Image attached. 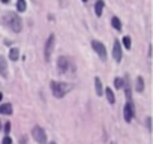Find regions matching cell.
Here are the masks:
<instances>
[{
  "label": "cell",
  "mask_w": 153,
  "mask_h": 144,
  "mask_svg": "<svg viewBox=\"0 0 153 144\" xmlns=\"http://www.w3.org/2000/svg\"><path fill=\"white\" fill-rule=\"evenodd\" d=\"M5 20V24L8 26L9 29H12L14 32H21V27H23V23H21V18H20L17 14H12V12H9V14H6L3 17Z\"/></svg>",
  "instance_id": "6da1fadb"
},
{
  "label": "cell",
  "mask_w": 153,
  "mask_h": 144,
  "mask_svg": "<svg viewBox=\"0 0 153 144\" xmlns=\"http://www.w3.org/2000/svg\"><path fill=\"white\" fill-rule=\"evenodd\" d=\"M71 89H72V86L71 84H66V83H56V81L51 83V90L56 98H63Z\"/></svg>",
  "instance_id": "7a4b0ae2"
},
{
  "label": "cell",
  "mask_w": 153,
  "mask_h": 144,
  "mask_svg": "<svg viewBox=\"0 0 153 144\" xmlns=\"http://www.w3.org/2000/svg\"><path fill=\"white\" fill-rule=\"evenodd\" d=\"M32 134H33V138H35L39 144H45L47 141V134H45V131L42 128H39V126H35L32 131Z\"/></svg>",
  "instance_id": "3957f363"
},
{
  "label": "cell",
  "mask_w": 153,
  "mask_h": 144,
  "mask_svg": "<svg viewBox=\"0 0 153 144\" xmlns=\"http://www.w3.org/2000/svg\"><path fill=\"white\" fill-rule=\"evenodd\" d=\"M54 42H56L54 35H50V38L47 39V42H45V51H44V53H45V60H50L53 48H54Z\"/></svg>",
  "instance_id": "277c9868"
},
{
  "label": "cell",
  "mask_w": 153,
  "mask_h": 144,
  "mask_svg": "<svg viewBox=\"0 0 153 144\" xmlns=\"http://www.w3.org/2000/svg\"><path fill=\"white\" fill-rule=\"evenodd\" d=\"M92 48L99 54V57H101L102 60H105V59H107V50H105V47H104L102 42H99V41H92Z\"/></svg>",
  "instance_id": "5b68a950"
},
{
  "label": "cell",
  "mask_w": 153,
  "mask_h": 144,
  "mask_svg": "<svg viewBox=\"0 0 153 144\" xmlns=\"http://www.w3.org/2000/svg\"><path fill=\"white\" fill-rule=\"evenodd\" d=\"M57 69L62 72V74H65L66 71L69 69V59H66V57H59V60H57Z\"/></svg>",
  "instance_id": "8992f818"
},
{
  "label": "cell",
  "mask_w": 153,
  "mask_h": 144,
  "mask_svg": "<svg viewBox=\"0 0 153 144\" xmlns=\"http://www.w3.org/2000/svg\"><path fill=\"white\" fill-rule=\"evenodd\" d=\"M123 114H125V120L126 122H131L132 120V117H134V107H132V104H129V102L126 104Z\"/></svg>",
  "instance_id": "52a82bcc"
},
{
  "label": "cell",
  "mask_w": 153,
  "mask_h": 144,
  "mask_svg": "<svg viewBox=\"0 0 153 144\" xmlns=\"http://www.w3.org/2000/svg\"><path fill=\"white\" fill-rule=\"evenodd\" d=\"M113 57H114L117 62H120V59H122V47H120V42H119V41H114V47H113Z\"/></svg>",
  "instance_id": "ba28073f"
},
{
  "label": "cell",
  "mask_w": 153,
  "mask_h": 144,
  "mask_svg": "<svg viewBox=\"0 0 153 144\" xmlns=\"http://www.w3.org/2000/svg\"><path fill=\"white\" fill-rule=\"evenodd\" d=\"M102 9H104V0H98L96 5H95V14L98 17L102 15Z\"/></svg>",
  "instance_id": "9c48e42d"
},
{
  "label": "cell",
  "mask_w": 153,
  "mask_h": 144,
  "mask_svg": "<svg viewBox=\"0 0 153 144\" xmlns=\"http://www.w3.org/2000/svg\"><path fill=\"white\" fill-rule=\"evenodd\" d=\"M95 87H96V95L98 96H102L104 95V90H102V83H101V80L96 77L95 78Z\"/></svg>",
  "instance_id": "30bf717a"
},
{
  "label": "cell",
  "mask_w": 153,
  "mask_h": 144,
  "mask_svg": "<svg viewBox=\"0 0 153 144\" xmlns=\"http://www.w3.org/2000/svg\"><path fill=\"white\" fill-rule=\"evenodd\" d=\"M18 57H20V51H18V48H11V51H9V60L17 62V60H18Z\"/></svg>",
  "instance_id": "8fae6325"
},
{
  "label": "cell",
  "mask_w": 153,
  "mask_h": 144,
  "mask_svg": "<svg viewBox=\"0 0 153 144\" xmlns=\"http://www.w3.org/2000/svg\"><path fill=\"white\" fill-rule=\"evenodd\" d=\"M0 114H12L11 104H3V105H0Z\"/></svg>",
  "instance_id": "7c38bea8"
},
{
  "label": "cell",
  "mask_w": 153,
  "mask_h": 144,
  "mask_svg": "<svg viewBox=\"0 0 153 144\" xmlns=\"http://www.w3.org/2000/svg\"><path fill=\"white\" fill-rule=\"evenodd\" d=\"M0 74H2L3 77L8 75V71H6V60L3 57H0Z\"/></svg>",
  "instance_id": "4fadbf2b"
},
{
  "label": "cell",
  "mask_w": 153,
  "mask_h": 144,
  "mask_svg": "<svg viewBox=\"0 0 153 144\" xmlns=\"http://www.w3.org/2000/svg\"><path fill=\"white\" fill-rule=\"evenodd\" d=\"M105 95H107V99H108L110 104H114L116 98H114V93H113V90H111V89H105Z\"/></svg>",
  "instance_id": "5bb4252c"
},
{
  "label": "cell",
  "mask_w": 153,
  "mask_h": 144,
  "mask_svg": "<svg viewBox=\"0 0 153 144\" xmlns=\"http://www.w3.org/2000/svg\"><path fill=\"white\" fill-rule=\"evenodd\" d=\"M111 23H113V27H114V29H117V30H122V23H120V20H119L117 17H113Z\"/></svg>",
  "instance_id": "9a60e30c"
},
{
  "label": "cell",
  "mask_w": 153,
  "mask_h": 144,
  "mask_svg": "<svg viewBox=\"0 0 153 144\" xmlns=\"http://www.w3.org/2000/svg\"><path fill=\"white\" fill-rule=\"evenodd\" d=\"M143 89H144V81H143L141 77H138L137 78V90L138 92H143Z\"/></svg>",
  "instance_id": "2e32d148"
},
{
  "label": "cell",
  "mask_w": 153,
  "mask_h": 144,
  "mask_svg": "<svg viewBox=\"0 0 153 144\" xmlns=\"http://www.w3.org/2000/svg\"><path fill=\"white\" fill-rule=\"evenodd\" d=\"M17 9L20 12L26 11V0H18V2H17Z\"/></svg>",
  "instance_id": "e0dca14e"
},
{
  "label": "cell",
  "mask_w": 153,
  "mask_h": 144,
  "mask_svg": "<svg viewBox=\"0 0 153 144\" xmlns=\"http://www.w3.org/2000/svg\"><path fill=\"white\" fill-rule=\"evenodd\" d=\"M114 87H116V89H122V87H125V83H123L122 78H116V80H114Z\"/></svg>",
  "instance_id": "ac0fdd59"
},
{
  "label": "cell",
  "mask_w": 153,
  "mask_h": 144,
  "mask_svg": "<svg viewBox=\"0 0 153 144\" xmlns=\"http://www.w3.org/2000/svg\"><path fill=\"white\" fill-rule=\"evenodd\" d=\"M123 45H125V47L128 48V50L131 48V45H132V41H131V38H129V36H125V38H123Z\"/></svg>",
  "instance_id": "d6986e66"
},
{
  "label": "cell",
  "mask_w": 153,
  "mask_h": 144,
  "mask_svg": "<svg viewBox=\"0 0 153 144\" xmlns=\"http://www.w3.org/2000/svg\"><path fill=\"white\" fill-rule=\"evenodd\" d=\"M2 144H12V140L9 138V137H5V138H3V143Z\"/></svg>",
  "instance_id": "ffe728a7"
},
{
  "label": "cell",
  "mask_w": 153,
  "mask_h": 144,
  "mask_svg": "<svg viewBox=\"0 0 153 144\" xmlns=\"http://www.w3.org/2000/svg\"><path fill=\"white\" fill-rule=\"evenodd\" d=\"M9 131H11V123H6V125H5V132L9 134Z\"/></svg>",
  "instance_id": "44dd1931"
},
{
  "label": "cell",
  "mask_w": 153,
  "mask_h": 144,
  "mask_svg": "<svg viewBox=\"0 0 153 144\" xmlns=\"http://www.w3.org/2000/svg\"><path fill=\"white\" fill-rule=\"evenodd\" d=\"M2 2H3V3H8V2H9V0H2Z\"/></svg>",
  "instance_id": "7402d4cb"
},
{
  "label": "cell",
  "mask_w": 153,
  "mask_h": 144,
  "mask_svg": "<svg viewBox=\"0 0 153 144\" xmlns=\"http://www.w3.org/2000/svg\"><path fill=\"white\" fill-rule=\"evenodd\" d=\"M2 98H3V95H2V93H0V101H2Z\"/></svg>",
  "instance_id": "603a6c76"
},
{
  "label": "cell",
  "mask_w": 153,
  "mask_h": 144,
  "mask_svg": "<svg viewBox=\"0 0 153 144\" xmlns=\"http://www.w3.org/2000/svg\"><path fill=\"white\" fill-rule=\"evenodd\" d=\"M83 2H87V0H83Z\"/></svg>",
  "instance_id": "cb8c5ba5"
},
{
  "label": "cell",
  "mask_w": 153,
  "mask_h": 144,
  "mask_svg": "<svg viewBox=\"0 0 153 144\" xmlns=\"http://www.w3.org/2000/svg\"><path fill=\"white\" fill-rule=\"evenodd\" d=\"M51 144H54V143H51Z\"/></svg>",
  "instance_id": "d4e9b609"
}]
</instances>
